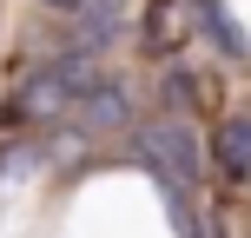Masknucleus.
I'll use <instances>...</instances> for the list:
<instances>
[{"label": "nucleus", "mask_w": 251, "mask_h": 238, "mask_svg": "<svg viewBox=\"0 0 251 238\" xmlns=\"http://www.w3.org/2000/svg\"><path fill=\"white\" fill-rule=\"evenodd\" d=\"M132 152L152 165V172H165V179H192V172H199V146H192V132H185L178 119L146 126V132L132 139Z\"/></svg>", "instance_id": "1"}, {"label": "nucleus", "mask_w": 251, "mask_h": 238, "mask_svg": "<svg viewBox=\"0 0 251 238\" xmlns=\"http://www.w3.org/2000/svg\"><path fill=\"white\" fill-rule=\"evenodd\" d=\"M73 113L86 119V126H119V119H126V93H119V86H100V79H93V86L73 100Z\"/></svg>", "instance_id": "2"}, {"label": "nucleus", "mask_w": 251, "mask_h": 238, "mask_svg": "<svg viewBox=\"0 0 251 238\" xmlns=\"http://www.w3.org/2000/svg\"><path fill=\"white\" fill-rule=\"evenodd\" d=\"M218 165H225V172H245L251 165V126L245 119H225V132H218Z\"/></svg>", "instance_id": "3"}, {"label": "nucleus", "mask_w": 251, "mask_h": 238, "mask_svg": "<svg viewBox=\"0 0 251 238\" xmlns=\"http://www.w3.org/2000/svg\"><path fill=\"white\" fill-rule=\"evenodd\" d=\"M47 7H86V0H47Z\"/></svg>", "instance_id": "4"}]
</instances>
